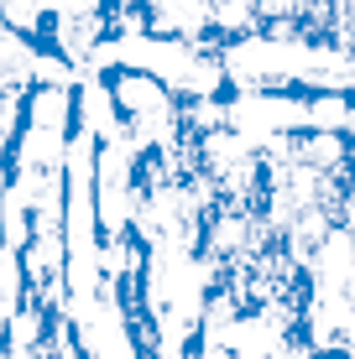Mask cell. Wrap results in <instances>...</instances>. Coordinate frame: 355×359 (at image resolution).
Instances as JSON below:
<instances>
[{"label":"cell","mask_w":355,"mask_h":359,"mask_svg":"<svg viewBox=\"0 0 355 359\" xmlns=\"http://www.w3.org/2000/svg\"><path fill=\"white\" fill-rule=\"evenodd\" d=\"M141 151L115 135V141L94 146V219H100L105 240H126L141 214Z\"/></svg>","instance_id":"1"},{"label":"cell","mask_w":355,"mask_h":359,"mask_svg":"<svg viewBox=\"0 0 355 359\" xmlns=\"http://www.w3.org/2000/svg\"><path fill=\"white\" fill-rule=\"evenodd\" d=\"M63 323L73 328L79 359H146L152 354V333L126 313V302L110 287H100V297L84 302L79 313H68Z\"/></svg>","instance_id":"2"},{"label":"cell","mask_w":355,"mask_h":359,"mask_svg":"<svg viewBox=\"0 0 355 359\" xmlns=\"http://www.w3.org/2000/svg\"><path fill=\"white\" fill-rule=\"evenodd\" d=\"M27 302H32V292H27V271H21V255L11 250L6 240H0V328H6Z\"/></svg>","instance_id":"3"},{"label":"cell","mask_w":355,"mask_h":359,"mask_svg":"<svg viewBox=\"0 0 355 359\" xmlns=\"http://www.w3.org/2000/svg\"><path fill=\"white\" fill-rule=\"evenodd\" d=\"M0 167H6V156H0Z\"/></svg>","instance_id":"4"}]
</instances>
